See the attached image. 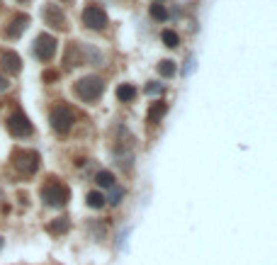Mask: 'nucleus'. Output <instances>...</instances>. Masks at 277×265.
Segmentation results:
<instances>
[{
	"instance_id": "f8f14e48",
	"label": "nucleus",
	"mask_w": 277,
	"mask_h": 265,
	"mask_svg": "<svg viewBox=\"0 0 277 265\" xmlns=\"http://www.w3.org/2000/svg\"><path fill=\"white\" fill-rule=\"evenodd\" d=\"M117 97H119L122 102H131V100L136 97V88H134V85H119V88H117Z\"/></svg>"
},
{
	"instance_id": "f03ea898",
	"label": "nucleus",
	"mask_w": 277,
	"mask_h": 265,
	"mask_svg": "<svg viewBox=\"0 0 277 265\" xmlns=\"http://www.w3.org/2000/svg\"><path fill=\"white\" fill-rule=\"evenodd\" d=\"M73 90L80 100L95 102V100L102 95V90H105V83H102V78H97V76H85V78H80V80L75 83Z\"/></svg>"
},
{
	"instance_id": "9b49d317",
	"label": "nucleus",
	"mask_w": 277,
	"mask_h": 265,
	"mask_svg": "<svg viewBox=\"0 0 277 265\" xmlns=\"http://www.w3.org/2000/svg\"><path fill=\"white\" fill-rule=\"evenodd\" d=\"M166 112H168L166 102H153V107L148 110V122H158V119H161Z\"/></svg>"
},
{
	"instance_id": "412c9836",
	"label": "nucleus",
	"mask_w": 277,
	"mask_h": 265,
	"mask_svg": "<svg viewBox=\"0 0 277 265\" xmlns=\"http://www.w3.org/2000/svg\"><path fill=\"white\" fill-rule=\"evenodd\" d=\"M5 90H7V78L0 76V93H5Z\"/></svg>"
},
{
	"instance_id": "6ab92c4d",
	"label": "nucleus",
	"mask_w": 277,
	"mask_h": 265,
	"mask_svg": "<svg viewBox=\"0 0 277 265\" xmlns=\"http://www.w3.org/2000/svg\"><path fill=\"white\" fill-rule=\"evenodd\" d=\"M124 197V188H117V185H112V197H110V202L112 205H119V200Z\"/></svg>"
},
{
	"instance_id": "39448f33",
	"label": "nucleus",
	"mask_w": 277,
	"mask_h": 265,
	"mask_svg": "<svg viewBox=\"0 0 277 265\" xmlns=\"http://www.w3.org/2000/svg\"><path fill=\"white\" fill-rule=\"evenodd\" d=\"M56 54V39L51 34H39L34 41V56L39 61H51Z\"/></svg>"
},
{
	"instance_id": "b1692460",
	"label": "nucleus",
	"mask_w": 277,
	"mask_h": 265,
	"mask_svg": "<svg viewBox=\"0 0 277 265\" xmlns=\"http://www.w3.org/2000/svg\"><path fill=\"white\" fill-rule=\"evenodd\" d=\"M63 2H71V0H63Z\"/></svg>"
},
{
	"instance_id": "20e7f679",
	"label": "nucleus",
	"mask_w": 277,
	"mask_h": 265,
	"mask_svg": "<svg viewBox=\"0 0 277 265\" xmlns=\"http://www.w3.org/2000/svg\"><path fill=\"white\" fill-rule=\"evenodd\" d=\"M7 129L12 136H29L32 134V122L24 112H12L7 117Z\"/></svg>"
},
{
	"instance_id": "423d86ee",
	"label": "nucleus",
	"mask_w": 277,
	"mask_h": 265,
	"mask_svg": "<svg viewBox=\"0 0 277 265\" xmlns=\"http://www.w3.org/2000/svg\"><path fill=\"white\" fill-rule=\"evenodd\" d=\"M12 161H15V166H17L19 171L27 173V175H32V173L39 168V153L37 151H15Z\"/></svg>"
},
{
	"instance_id": "393cba45",
	"label": "nucleus",
	"mask_w": 277,
	"mask_h": 265,
	"mask_svg": "<svg viewBox=\"0 0 277 265\" xmlns=\"http://www.w3.org/2000/svg\"><path fill=\"white\" fill-rule=\"evenodd\" d=\"M156 2H161V0H156Z\"/></svg>"
},
{
	"instance_id": "7ed1b4c3",
	"label": "nucleus",
	"mask_w": 277,
	"mask_h": 265,
	"mask_svg": "<svg viewBox=\"0 0 277 265\" xmlns=\"http://www.w3.org/2000/svg\"><path fill=\"white\" fill-rule=\"evenodd\" d=\"M73 122H75V114L68 105H58V107H54V112H51V127H54V132H58V134L71 132Z\"/></svg>"
},
{
	"instance_id": "5701e85b",
	"label": "nucleus",
	"mask_w": 277,
	"mask_h": 265,
	"mask_svg": "<svg viewBox=\"0 0 277 265\" xmlns=\"http://www.w3.org/2000/svg\"><path fill=\"white\" fill-rule=\"evenodd\" d=\"M5 246V239H2V236H0V248Z\"/></svg>"
},
{
	"instance_id": "f3484780",
	"label": "nucleus",
	"mask_w": 277,
	"mask_h": 265,
	"mask_svg": "<svg viewBox=\"0 0 277 265\" xmlns=\"http://www.w3.org/2000/svg\"><path fill=\"white\" fill-rule=\"evenodd\" d=\"M46 229H49L51 234H61V231H66V229H68V222H66V219H56V222H51Z\"/></svg>"
},
{
	"instance_id": "ddd939ff",
	"label": "nucleus",
	"mask_w": 277,
	"mask_h": 265,
	"mask_svg": "<svg viewBox=\"0 0 277 265\" xmlns=\"http://www.w3.org/2000/svg\"><path fill=\"white\" fill-rule=\"evenodd\" d=\"M95 183H97L100 188H112V185H114V175H112L110 171H100L95 175Z\"/></svg>"
},
{
	"instance_id": "4be33fe9",
	"label": "nucleus",
	"mask_w": 277,
	"mask_h": 265,
	"mask_svg": "<svg viewBox=\"0 0 277 265\" xmlns=\"http://www.w3.org/2000/svg\"><path fill=\"white\" fill-rule=\"evenodd\" d=\"M56 76H58V73H54V71H49V73H46V76H44V78H46V80H54Z\"/></svg>"
},
{
	"instance_id": "6e6552de",
	"label": "nucleus",
	"mask_w": 277,
	"mask_h": 265,
	"mask_svg": "<svg viewBox=\"0 0 277 265\" xmlns=\"http://www.w3.org/2000/svg\"><path fill=\"white\" fill-rule=\"evenodd\" d=\"M41 17L46 19V24H51L54 29H66V15H63V10L58 5H46Z\"/></svg>"
},
{
	"instance_id": "9d476101",
	"label": "nucleus",
	"mask_w": 277,
	"mask_h": 265,
	"mask_svg": "<svg viewBox=\"0 0 277 265\" xmlns=\"http://www.w3.org/2000/svg\"><path fill=\"white\" fill-rule=\"evenodd\" d=\"M27 24H29V17H27V15H17V17L12 19V24H10V27H5V29H2V37L17 39L19 34L27 29Z\"/></svg>"
},
{
	"instance_id": "0eeeda50",
	"label": "nucleus",
	"mask_w": 277,
	"mask_h": 265,
	"mask_svg": "<svg viewBox=\"0 0 277 265\" xmlns=\"http://www.w3.org/2000/svg\"><path fill=\"white\" fill-rule=\"evenodd\" d=\"M83 22H85L90 29H105V27H107V15L102 12V7L88 5V7L83 10Z\"/></svg>"
},
{
	"instance_id": "a211bd4d",
	"label": "nucleus",
	"mask_w": 277,
	"mask_h": 265,
	"mask_svg": "<svg viewBox=\"0 0 277 265\" xmlns=\"http://www.w3.org/2000/svg\"><path fill=\"white\" fill-rule=\"evenodd\" d=\"M163 41H166V46L173 49V46H178V34H175L173 29H166V32H163Z\"/></svg>"
},
{
	"instance_id": "aec40b11",
	"label": "nucleus",
	"mask_w": 277,
	"mask_h": 265,
	"mask_svg": "<svg viewBox=\"0 0 277 265\" xmlns=\"http://www.w3.org/2000/svg\"><path fill=\"white\" fill-rule=\"evenodd\" d=\"M146 93H151V95H156V93H163V88H161L158 83H148V85H146Z\"/></svg>"
},
{
	"instance_id": "1a4fd4ad",
	"label": "nucleus",
	"mask_w": 277,
	"mask_h": 265,
	"mask_svg": "<svg viewBox=\"0 0 277 265\" xmlns=\"http://www.w3.org/2000/svg\"><path fill=\"white\" fill-rule=\"evenodd\" d=\"M0 66L7 71V73H12V76H17L19 71H22V61L15 51H2L0 54Z\"/></svg>"
},
{
	"instance_id": "dca6fc26",
	"label": "nucleus",
	"mask_w": 277,
	"mask_h": 265,
	"mask_svg": "<svg viewBox=\"0 0 277 265\" xmlns=\"http://www.w3.org/2000/svg\"><path fill=\"white\" fill-rule=\"evenodd\" d=\"M151 17L158 19V22H163V19H168V10L161 5V2H156V5H151Z\"/></svg>"
},
{
	"instance_id": "4468645a",
	"label": "nucleus",
	"mask_w": 277,
	"mask_h": 265,
	"mask_svg": "<svg viewBox=\"0 0 277 265\" xmlns=\"http://www.w3.org/2000/svg\"><path fill=\"white\" fill-rule=\"evenodd\" d=\"M105 200H107V197H105L102 192H97V190H95V192H90V195H88V207L102 209V207H105Z\"/></svg>"
},
{
	"instance_id": "2eb2a0df",
	"label": "nucleus",
	"mask_w": 277,
	"mask_h": 265,
	"mask_svg": "<svg viewBox=\"0 0 277 265\" xmlns=\"http://www.w3.org/2000/svg\"><path fill=\"white\" fill-rule=\"evenodd\" d=\"M175 71H178V66H175L173 61H168V58L158 63V73H161L163 78H173V76H175Z\"/></svg>"
},
{
	"instance_id": "f257e3e1",
	"label": "nucleus",
	"mask_w": 277,
	"mask_h": 265,
	"mask_svg": "<svg viewBox=\"0 0 277 265\" xmlns=\"http://www.w3.org/2000/svg\"><path fill=\"white\" fill-rule=\"evenodd\" d=\"M68 197H71V190L66 188L63 183H56V180H49L44 188H41V202L46 207H66L68 205Z\"/></svg>"
}]
</instances>
